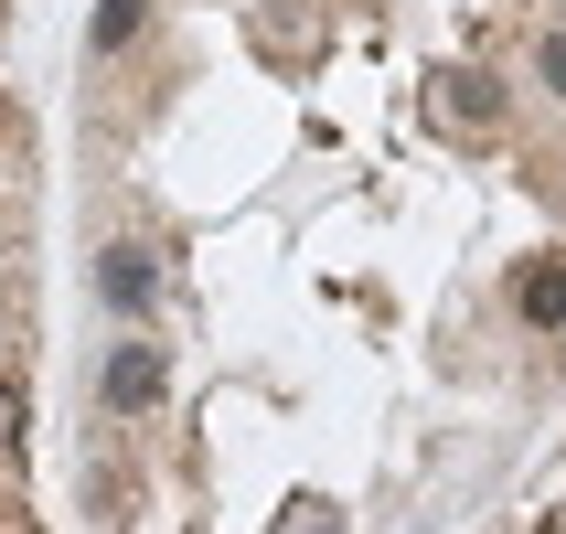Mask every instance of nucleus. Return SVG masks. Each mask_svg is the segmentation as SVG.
Wrapping results in <instances>:
<instances>
[{
	"label": "nucleus",
	"mask_w": 566,
	"mask_h": 534,
	"mask_svg": "<svg viewBox=\"0 0 566 534\" xmlns=\"http://www.w3.org/2000/svg\"><path fill=\"white\" fill-rule=\"evenodd\" d=\"M96 396H107L118 417H150L160 407V353L150 343H118V353H107V375H96Z\"/></svg>",
	"instance_id": "nucleus-1"
},
{
	"label": "nucleus",
	"mask_w": 566,
	"mask_h": 534,
	"mask_svg": "<svg viewBox=\"0 0 566 534\" xmlns=\"http://www.w3.org/2000/svg\"><path fill=\"white\" fill-rule=\"evenodd\" d=\"M513 311L524 321H566V256H524V268H513Z\"/></svg>",
	"instance_id": "nucleus-2"
},
{
	"label": "nucleus",
	"mask_w": 566,
	"mask_h": 534,
	"mask_svg": "<svg viewBox=\"0 0 566 534\" xmlns=\"http://www.w3.org/2000/svg\"><path fill=\"white\" fill-rule=\"evenodd\" d=\"M96 300H107V311H150V256L107 247V256H96Z\"/></svg>",
	"instance_id": "nucleus-3"
},
{
	"label": "nucleus",
	"mask_w": 566,
	"mask_h": 534,
	"mask_svg": "<svg viewBox=\"0 0 566 534\" xmlns=\"http://www.w3.org/2000/svg\"><path fill=\"white\" fill-rule=\"evenodd\" d=\"M439 107H449L460 128H492V118H503V86H492V75H449V96H439Z\"/></svg>",
	"instance_id": "nucleus-4"
},
{
	"label": "nucleus",
	"mask_w": 566,
	"mask_h": 534,
	"mask_svg": "<svg viewBox=\"0 0 566 534\" xmlns=\"http://www.w3.org/2000/svg\"><path fill=\"white\" fill-rule=\"evenodd\" d=\"M139 22H150V11H139V0H107V11H96V43H107V54H118V43H128V32H139Z\"/></svg>",
	"instance_id": "nucleus-5"
},
{
	"label": "nucleus",
	"mask_w": 566,
	"mask_h": 534,
	"mask_svg": "<svg viewBox=\"0 0 566 534\" xmlns=\"http://www.w3.org/2000/svg\"><path fill=\"white\" fill-rule=\"evenodd\" d=\"M535 64H545V86L566 96V22H556V32H535Z\"/></svg>",
	"instance_id": "nucleus-6"
},
{
	"label": "nucleus",
	"mask_w": 566,
	"mask_h": 534,
	"mask_svg": "<svg viewBox=\"0 0 566 534\" xmlns=\"http://www.w3.org/2000/svg\"><path fill=\"white\" fill-rule=\"evenodd\" d=\"M279 534H343V513H321V503H300V513H289Z\"/></svg>",
	"instance_id": "nucleus-7"
},
{
	"label": "nucleus",
	"mask_w": 566,
	"mask_h": 534,
	"mask_svg": "<svg viewBox=\"0 0 566 534\" xmlns=\"http://www.w3.org/2000/svg\"><path fill=\"white\" fill-rule=\"evenodd\" d=\"M11 428H22V396H11V385H0V449H11Z\"/></svg>",
	"instance_id": "nucleus-8"
}]
</instances>
